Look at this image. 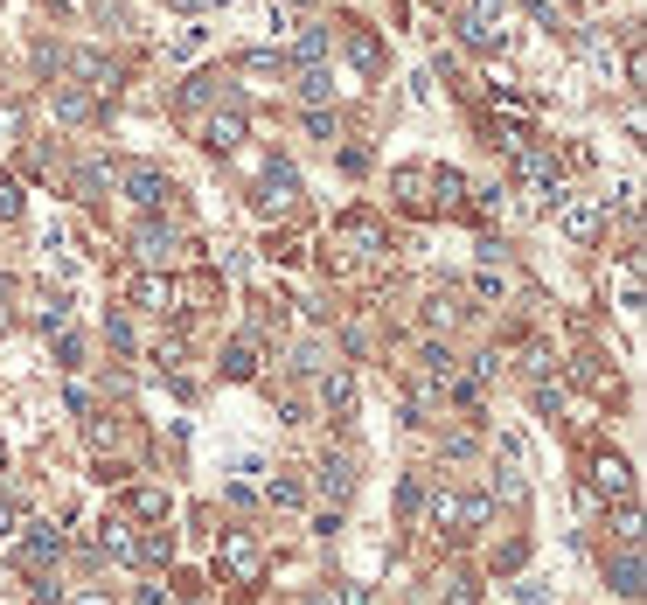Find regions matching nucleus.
Instances as JSON below:
<instances>
[{"label":"nucleus","instance_id":"obj_36","mask_svg":"<svg viewBox=\"0 0 647 605\" xmlns=\"http://www.w3.org/2000/svg\"><path fill=\"white\" fill-rule=\"evenodd\" d=\"M14 536H21V508H14V501H0V543H14Z\"/></svg>","mask_w":647,"mask_h":605},{"label":"nucleus","instance_id":"obj_48","mask_svg":"<svg viewBox=\"0 0 647 605\" xmlns=\"http://www.w3.org/2000/svg\"><path fill=\"white\" fill-rule=\"evenodd\" d=\"M0 459H7V439H0Z\"/></svg>","mask_w":647,"mask_h":605},{"label":"nucleus","instance_id":"obj_20","mask_svg":"<svg viewBox=\"0 0 647 605\" xmlns=\"http://www.w3.org/2000/svg\"><path fill=\"white\" fill-rule=\"evenodd\" d=\"M494 494H501L508 508H522V501H529V480H522V466H515V453H508V466L494 473Z\"/></svg>","mask_w":647,"mask_h":605},{"label":"nucleus","instance_id":"obj_27","mask_svg":"<svg viewBox=\"0 0 647 605\" xmlns=\"http://www.w3.org/2000/svg\"><path fill=\"white\" fill-rule=\"evenodd\" d=\"M418 508H425V480L411 473V480L397 487V515H404V522H418Z\"/></svg>","mask_w":647,"mask_h":605},{"label":"nucleus","instance_id":"obj_22","mask_svg":"<svg viewBox=\"0 0 647 605\" xmlns=\"http://www.w3.org/2000/svg\"><path fill=\"white\" fill-rule=\"evenodd\" d=\"M321 56H327V28H300V42H293V63H307V70H314Z\"/></svg>","mask_w":647,"mask_h":605},{"label":"nucleus","instance_id":"obj_14","mask_svg":"<svg viewBox=\"0 0 647 605\" xmlns=\"http://www.w3.org/2000/svg\"><path fill=\"white\" fill-rule=\"evenodd\" d=\"M321 404L334 411V418H348V411H355V376H348V369H327V376H321Z\"/></svg>","mask_w":647,"mask_h":605},{"label":"nucleus","instance_id":"obj_35","mask_svg":"<svg viewBox=\"0 0 647 605\" xmlns=\"http://www.w3.org/2000/svg\"><path fill=\"white\" fill-rule=\"evenodd\" d=\"M105 334H112V348H133V320H126V313H112Z\"/></svg>","mask_w":647,"mask_h":605},{"label":"nucleus","instance_id":"obj_12","mask_svg":"<svg viewBox=\"0 0 647 605\" xmlns=\"http://www.w3.org/2000/svg\"><path fill=\"white\" fill-rule=\"evenodd\" d=\"M56 119H63V126H84V119H98V98H91L84 84H63V91H56Z\"/></svg>","mask_w":647,"mask_h":605},{"label":"nucleus","instance_id":"obj_33","mask_svg":"<svg viewBox=\"0 0 647 605\" xmlns=\"http://www.w3.org/2000/svg\"><path fill=\"white\" fill-rule=\"evenodd\" d=\"M133 508H140V515H167V494L161 487H133Z\"/></svg>","mask_w":647,"mask_h":605},{"label":"nucleus","instance_id":"obj_16","mask_svg":"<svg viewBox=\"0 0 647 605\" xmlns=\"http://www.w3.org/2000/svg\"><path fill=\"white\" fill-rule=\"evenodd\" d=\"M98 550L119 557V564H133V557H140V536H133L126 522H105V529H98Z\"/></svg>","mask_w":647,"mask_h":605},{"label":"nucleus","instance_id":"obj_34","mask_svg":"<svg viewBox=\"0 0 647 605\" xmlns=\"http://www.w3.org/2000/svg\"><path fill=\"white\" fill-rule=\"evenodd\" d=\"M487 515H494V508H487L481 494H474V501H460V529H487Z\"/></svg>","mask_w":647,"mask_h":605},{"label":"nucleus","instance_id":"obj_6","mask_svg":"<svg viewBox=\"0 0 647 605\" xmlns=\"http://www.w3.org/2000/svg\"><path fill=\"white\" fill-rule=\"evenodd\" d=\"M119 188H126V195H133L140 209H161L167 195H174V181H167L154 160H133V167H119Z\"/></svg>","mask_w":647,"mask_h":605},{"label":"nucleus","instance_id":"obj_21","mask_svg":"<svg viewBox=\"0 0 647 605\" xmlns=\"http://www.w3.org/2000/svg\"><path fill=\"white\" fill-rule=\"evenodd\" d=\"M42 313H35V320H42V334H63V327H70V300H63V293H42Z\"/></svg>","mask_w":647,"mask_h":605},{"label":"nucleus","instance_id":"obj_19","mask_svg":"<svg viewBox=\"0 0 647 605\" xmlns=\"http://www.w3.org/2000/svg\"><path fill=\"white\" fill-rule=\"evenodd\" d=\"M425 188H432V167H397V195H404L411 209H425V202H432Z\"/></svg>","mask_w":647,"mask_h":605},{"label":"nucleus","instance_id":"obj_4","mask_svg":"<svg viewBox=\"0 0 647 605\" xmlns=\"http://www.w3.org/2000/svg\"><path fill=\"white\" fill-rule=\"evenodd\" d=\"M293 202H300V174H293L286 160H272V167L258 174V188H251V209H258V216H286Z\"/></svg>","mask_w":647,"mask_h":605},{"label":"nucleus","instance_id":"obj_46","mask_svg":"<svg viewBox=\"0 0 647 605\" xmlns=\"http://www.w3.org/2000/svg\"><path fill=\"white\" fill-rule=\"evenodd\" d=\"M307 605H341V599H334V592H314V599H307Z\"/></svg>","mask_w":647,"mask_h":605},{"label":"nucleus","instance_id":"obj_49","mask_svg":"<svg viewBox=\"0 0 647 605\" xmlns=\"http://www.w3.org/2000/svg\"><path fill=\"white\" fill-rule=\"evenodd\" d=\"M293 7H307V0H293Z\"/></svg>","mask_w":647,"mask_h":605},{"label":"nucleus","instance_id":"obj_45","mask_svg":"<svg viewBox=\"0 0 647 605\" xmlns=\"http://www.w3.org/2000/svg\"><path fill=\"white\" fill-rule=\"evenodd\" d=\"M70 605H112V599H105V592H77Z\"/></svg>","mask_w":647,"mask_h":605},{"label":"nucleus","instance_id":"obj_8","mask_svg":"<svg viewBox=\"0 0 647 605\" xmlns=\"http://www.w3.org/2000/svg\"><path fill=\"white\" fill-rule=\"evenodd\" d=\"M70 70L84 77V91H91V98H112V91H119V63H105L98 49H84V56H70Z\"/></svg>","mask_w":647,"mask_h":605},{"label":"nucleus","instance_id":"obj_24","mask_svg":"<svg viewBox=\"0 0 647 605\" xmlns=\"http://www.w3.org/2000/svg\"><path fill=\"white\" fill-rule=\"evenodd\" d=\"M167 251H174V237H167L161 223H147V230H140V258H147V265H167Z\"/></svg>","mask_w":647,"mask_h":605},{"label":"nucleus","instance_id":"obj_39","mask_svg":"<svg viewBox=\"0 0 647 605\" xmlns=\"http://www.w3.org/2000/svg\"><path fill=\"white\" fill-rule=\"evenodd\" d=\"M307 133H321V140H341V133H334V112H321V105L307 112Z\"/></svg>","mask_w":647,"mask_h":605},{"label":"nucleus","instance_id":"obj_29","mask_svg":"<svg viewBox=\"0 0 647 605\" xmlns=\"http://www.w3.org/2000/svg\"><path fill=\"white\" fill-rule=\"evenodd\" d=\"M613 529H620V543H641V508H634V501H620V515H613Z\"/></svg>","mask_w":647,"mask_h":605},{"label":"nucleus","instance_id":"obj_44","mask_svg":"<svg viewBox=\"0 0 647 605\" xmlns=\"http://www.w3.org/2000/svg\"><path fill=\"white\" fill-rule=\"evenodd\" d=\"M7 313H14V279H0V327H7Z\"/></svg>","mask_w":647,"mask_h":605},{"label":"nucleus","instance_id":"obj_23","mask_svg":"<svg viewBox=\"0 0 647 605\" xmlns=\"http://www.w3.org/2000/svg\"><path fill=\"white\" fill-rule=\"evenodd\" d=\"M460 313H467V306H460V293H439V300L425 306V327H460Z\"/></svg>","mask_w":647,"mask_h":605},{"label":"nucleus","instance_id":"obj_10","mask_svg":"<svg viewBox=\"0 0 647 605\" xmlns=\"http://www.w3.org/2000/svg\"><path fill=\"white\" fill-rule=\"evenodd\" d=\"M334 237H341V244H355V251H383V223H376V216H362V209H355V216H341V223H334Z\"/></svg>","mask_w":647,"mask_h":605},{"label":"nucleus","instance_id":"obj_32","mask_svg":"<svg viewBox=\"0 0 647 605\" xmlns=\"http://www.w3.org/2000/svg\"><path fill=\"white\" fill-rule=\"evenodd\" d=\"M195 49H202V28H181V35H174V42H167V56H174V63H188V56H195Z\"/></svg>","mask_w":647,"mask_h":605},{"label":"nucleus","instance_id":"obj_28","mask_svg":"<svg viewBox=\"0 0 647 605\" xmlns=\"http://www.w3.org/2000/svg\"><path fill=\"white\" fill-rule=\"evenodd\" d=\"M327 91H334L327 70H307V77H300V98H307V105H327Z\"/></svg>","mask_w":647,"mask_h":605},{"label":"nucleus","instance_id":"obj_43","mask_svg":"<svg viewBox=\"0 0 647 605\" xmlns=\"http://www.w3.org/2000/svg\"><path fill=\"white\" fill-rule=\"evenodd\" d=\"M154 369H181V341H161V348H154Z\"/></svg>","mask_w":647,"mask_h":605},{"label":"nucleus","instance_id":"obj_18","mask_svg":"<svg viewBox=\"0 0 647 605\" xmlns=\"http://www.w3.org/2000/svg\"><path fill=\"white\" fill-rule=\"evenodd\" d=\"M133 300L147 306V313H167V306H174V286H167L161 272H147V279H133Z\"/></svg>","mask_w":647,"mask_h":605},{"label":"nucleus","instance_id":"obj_3","mask_svg":"<svg viewBox=\"0 0 647 605\" xmlns=\"http://www.w3.org/2000/svg\"><path fill=\"white\" fill-rule=\"evenodd\" d=\"M557 230H564L571 244H592V237L606 230V202H599V195H571V188H564V195H557Z\"/></svg>","mask_w":647,"mask_h":605},{"label":"nucleus","instance_id":"obj_26","mask_svg":"<svg viewBox=\"0 0 647 605\" xmlns=\"http://www.w3.org/2000/svg\"><path fill=\"white\" fill-rule=\"evenodd\" d=\"M425 515H432V529H460V494H432Z\"/></svg>","mask_w":647,"mask_h":605},{"label":"nucleus","instance_id":"obj_30","mask_svg":"<svg viewBox=\"0 0 647 605\" xmlns=\"http://www.w3.org/2000/svg\"><path fill=\"white\" fill-rule=\"evenodd\" d=\"M327 355H334V348H327L321 334H314V341H307V348H300V369H321V376H327V369H334V362H327Z\"/></svg>","mask_w":647,"mask_h":605},{"label":"nucleus","instance_id":"obj_17","mask_svg":"<svg viewBox=\"0 0 647 605\" xmlns=\"http://www.w3.org/2000/svg\"><path fill=\"white\" fill-rule=\"evenodd\" d=\"M223 376L251 383V376H258V341H230V348H223Z\"/></svg>","mask_w":647,"mask_h":605},{"label":"nucleus","instance_id":"obj_38","mask_svg":"<svg viewBox=\"0 0 647 605\" xmlns=\"http://www.w3.org/2000/svg\"><path fill=\"white\" fill-rule=\"evenodd\" d=\"M14 216H21V188H14V181H0V223H14Z\"/></svg>","mask_w":647,"mask_h":605},{"label":"nucleus","instance_id":"obj_7","mask_svg":"<svg viewBox=\"0 0 647 605\" xmlns=\"http://www.w3.org/2000/svg\"><path fill=\"white\" fill-rule=\"evenodd\" d=\"M202 147H216V153L244 147V112H237V105H216V112L202 119Z\"/></svg>","mask_w":647,"mask_h":605},{"label":"nucleus","instance_id":"obj_42","mask_svg":"<svg viewBox=\"0 0 647 605\" xmlns=\"http://www.w3.org/2000/svg\"><path fill=\"white\" fill-rule=\"evenodd\" d=\"M474 293H481V300H501V272H494V265H487L481 279H474Z\"/></svg>","mask_w":647,"mask_h":605},{"label":"nucleus","instance_id":"obj_9","mask_svg":"<svg viewBox=\"0 0 647 605\" xmlns=\"http://www.w3.org/2000/svg\"><path fill=\"white\" fill-rule=\"evenodd\" d=\"M56 550H63V529H49V522H28V543L14 550L28 571H42V564H56Z\"/></svg>","mask_w":647,"mask_h":605},{"label":"nucleus","instance_id":"obj_31","mask_svg":"<svg viewBox=\"0 0 647 605\" xmlns=\"http://www.w3.org/2000/svg\"><path fill=\"white\" fill-rule=\"evenodd\" d=\"M446 605H481L474 578H460V571H453V578H446Z\"/></svg>","mask_w":647,"mask_h":605},{"label":"nucleus","instance_id":"obj_25","mask_svg":"<svg viewBox=\"0 0 647 605\" xmlns=\"http://www.w3.org/2000/svg\"><path fill=\"white\" fill-rule=\"evenodd\" d=\"M265 494H272V508H307V487H300L293 473H279V480H272Z\"/></svg>","mask_w":647,"mask_h":605},{"label":"nucleus","instance_id":"obj_5","mask_svg":"<svg viewBox=\"0 0 647 605\" xmlns=\"http://www.w3.org/2000/svg\"><path fill=\"white\" fill-rule=\"evenodd\" d=\"M592 501H634V466L620 453H592Z\"/></svg>","mask_w":647,"mask_h":605},{"label":"nucleus","instance_id":"obj_50","mask_svg":"<svg viewBox=\"0 0 647 605\" xmlns=\"http://www.w3.org/2000/svg\"><path fill=\"white\" fill-rule=\"evenodd\" d=\"M181 605H195V599H181Z\"/></svg>","mask_w":647,"mask_h":605},{"label":"nucleus","instance_id":"obj_15","mask_svg":"<svg viewBox=\"0 0 647 605\" xmlns=\"http://www.w3.org/2000/svg\"><path fill=\"white\" fill-rule=\"evenodd\" d=\"M348 56H355V70H362V77H376V70H383V42H376L369 28H348Z\"/></svg>","mask_w":647,"mask_h":605},{"label":"nucleus","instance_id":"obj_2","mask_svg":"<svg viewBox=\"0 0 647 605\" xmlns=\"http://www.w3.org/2000/svg\"><path fill=\"white\" fill-rule=\"evenodd\" d=\"M216 571H223L230 585H258V578H265V550H258V536L223 529V543H216Z\"/></svg>","mask_w":647,"mask_h":605},{"label":"nucleus","instance_id":"obj_41","mask_svg":"<svg viewBox=\"0 0 647 605\" xmlns=\"http://www.w3.org/2000/svg\"><path fill=\"white\" fill-rule=\"evenodd\" d=\"M474 209H481V216H501V188H474Z\"/></svg>","mask_w":647,"mask_h":605},{"label":"nucleus","instance_id":"obj_1","mask_svg":"<svg viewBox=\"0 0 647 605\" xmlns=\"http://www.w3.org/2000/svg\"><path fill=\"white\" fill-rule=\"evenodd\" d=\"M460 42L481 49V56H501L508 49V0H474L460 14Z\"/></svg>","mask_w":647,"mask_h":605},{"label":"nucleus","instance_id":"obj_37","mask_svg":"<svg viewBox=\"0 0 647 605\" xmlns=\"http://www.w3.org/2000/svg\"><path fill=\"white\" fill-rule=\"evenodd\" d=\"M14 133H21V105H0V147H14Z\"/></svg>","mask_w":647,"mask_h":605},{"label":"nucleus","instance_id":"obj_11","mask_svg":"<svg viewBox=\"0 0 647 605\" xmlns=\"http://www.w3.org/2000/svg\"><path fill=\"white\" fill-rule=\"evenodd\" d=\"M321 494H334V501L355 494V459L348 453H321Z\"/></svg>","mask_w":647,"mask_h":605},{"label":"nucleus","instance_id":"obj_40","mask_svg":"<svg viewBox=\"0 0 647 605\" xmlns=\"http://www.w3.org/2000/svg\"><path fill=\"white\" fill-rule=\"evenodd\" d=\"M140 557H154V564H167V557H174V536H147V543H140Z\"/></svg>","mask_w":647,"mask_h":605},{"label":"nucleus","instance_id":"obj_47","mask_svg":"<svg viewBox=\"0 0 647 605\" xmlns=\"http://www.w3.org/2000/svg\"><path fill=\"white\" fill-rule=\"evenodd\" d=\"M174 7H223V0H174Z\"/></svg>","mask_w":647,"mask_h":605},{"label":"nucleus","instance_id":"obj_13","mask_svg":"<svg viewBox=\"0 0 647 605\" xmlns=\"http://www.w3.org/2000/svg\"><path fill=\"white\" fill-rule=\"evenodd\" d=\"M606 578H613V592H620V599H641V550L627 543V550L606 564Z\"/></svg>","mask_w":647,"mask_h":605}]
</instances>
